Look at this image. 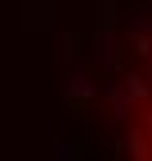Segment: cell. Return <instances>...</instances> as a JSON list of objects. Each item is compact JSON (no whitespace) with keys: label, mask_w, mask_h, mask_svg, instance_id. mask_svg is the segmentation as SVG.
Segmentation results:
<instances>
[{"label":"cell","mask_w":152,"mask_h":161,"mask_svg":"<svg viewBox=\"0 0 152 161\" xmlns=\"http://www.w3.org/2000/svg\"><path fill=\"white\" fill-rule=\"evenodd\" d=\"M144 129H148V137H152V109L144 113Z\"/></svg>","instance_id":"9"},{"label":"cell","mask_w":152,"mask_h":161,"mask_svg":"<svg viewBox=\"0 0 152 161\" xmlns=\"http://www.w3.org/2000/svg\"><path fill=\"white\" fill-rule=\"evenodd\" d=\"M56 157H60V161L72 157V145H68V141H56Z\"/></svg>","instance_id":"8"},{"label":"cell","mask_w":152,"mask_h":161,"mask_svg":"<svg viewBox=\"0 0 152 161\" xmlns=\"http://www.w3.org/2000/svg\"><path fill=\"white\" fill-rule=\"evenodd\" d=\"M120 149H124V153H132V161H148V153H152V137H148V129H144V125H132V121H124Z\"/></svg>","instance_id":"1"},{"label":"cell","mask_w":152,"mask_h":161,"mask_svg":"<svg viewBox=\"0 0 152 161\" xmlns=\"http://www.w3.org/2000/svg\"><path fill=\"white\" fill-rule=\"evenodd\" d=\"M148 161H152V153H148Z\"/></svg>","instance_id":"10"},{"label":"cell","mask_w":152,"mask_h":161,"mask_svg":"<svg viewBox=\"0 0 152 161\" xmlns=\"http://www.w3.org/2000/svg\"><path fill=\"white\" fill-rule=\"evenodd\" d=\"M64 97L68 101H92L96 97V89H92V80H88L84 69H68V77H64Z\"/></svg>","instance_id":"2"},{"label":"cell","mask_w":152,"mask_h":161,"mask_svg":"<svg viewBox=\"0 0 152 161\" xmlns=\"http://www.w3.org/2000/svg\"><path fill=\"white\" fill-rule=\"evenodd\" d=\"M120 85L128 89V97H132V101H152V80L144 77V73H136V69H132V73L120 80Z\"/></svg>","instance_id":"5"},{"label":"cell","mask_w":152,"mask_h":161,"mask_svg":"<svg viewBox=\"0 0 152 161\" xmlns=\"http://www.w3.org/2000/svg\"><path fill=\"white\" fill-rule=\"evenodd\" d=\"M104 97H108V105H112V117L124 125V121H132V97H128V89L120 85V80H112L108 89H104Z\"/></svg>","instance_id":"3"},{"label":"cell","mask_w":152,"mask_h":161,"mask_svg":"<svg viewBox=\"0 0 152 161\" xmlns=\"http://www.w3.org/2000/svg\"><path fill=\"white\" fill-rule=\"evenodd\" d=\"M128 32H144V36H152V12H136L132 24H128Z\"/></svg>","instance_id":"6"},{"label":"cell","mask_w":152,"mask_h":161,"mask_svg":"<svg viewBox=\"0 0 152 161\" xmlns=\"http://www.w3.org/2000/svg\"><path fill=\"white\" fill-rule=\"evenodd\" d=\"M132 44L140 57H152V36H144V32H132Z\"/></svg>","instance_id":"7"},{"label":"cell","mask_w":152,"mask_h":161,"mask_svg":"<svg viewBox=\"0 0 152 161\" xmlns=\"http://www.w3.org/2000/svg\"><path fill=\"white\" fill-rule=\"evenodd\" d=\"M96 64L104 73H116V64H120V57H116V36H100L96 40Z\"/></svg>","instance_id":"4"}]
</instances>
